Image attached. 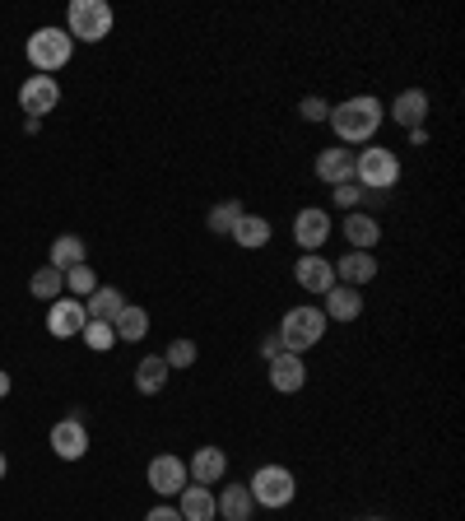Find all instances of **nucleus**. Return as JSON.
<instances>
[{
    "label": "nucleus",
    "mask_w": 465,
    "mask_h": 521,
    "mask_svg": "<svg viewBox=\"0 0 465 521\" xmlns=\"http://www.w3.org/2000/svg\"><path fill=\"white\" fill-rule=\"evenodd\" d=\"M5 475H10V461H5V452H0V480H5Z\"/></svg>",
    "instance_id": "37"
},
{
    "label": "nucleus",
    "mask_w": 465,
    "mask_h": 521,
    "mask_svg": "<svg viewBox=\"0 0 465 521\" xmlns=\"http://www.w3.org/2000/svg\"><path fill=\"white\" fill-rule=\"evenodd\" d=\"M293 280H298V289H307V294H331L335 266L321 252H303L298 256V266H293Z\"/></svg>",
    "instance_id": "10"
},
{
    "label": "nucleus",
    "mask_w": 465,
    "mask_h": 521,
    "mask_svg": "<svg viewBox=\"0 0 465 521\" xmlns=\"http://www.w3.org/2000/svg\"><path fill=\"white\" fill-rule=\"evenodd\" d=\"M28 294H33V298H47V303H56V298L66 294V275H61L56 266L33 270V280H28Z\"/></svg>",
    "instance_id": "27"
},
{
    "label": "nucleus",
    "mask_w": 465,
    "mask_h": 521,
    "mask_svg": "<svg viewBox=\"0 0 465 521\" xmlns=\"http://www.w3.org/2000/svg\"><path fill=\"white\" fill-rule=\"evenodd\" d=\"M270 233H275L270 219H261V214H242L238 228H233L228 238L238 242V247H247V252H256V247H266V242H270Z\"/></svg>",
    "instance_id": "25"
},
{
    "label": "nucleus",
    "mask_w": 465,
    "mask_h": 521,
    "mask_svg": "<svg viewBox=\"0 0 465 521\" xmlns=\"http://www.w3.org/2000/svg\"><path fill=\"white\" fill-rule=\"evenodd\" d=\"M424 117H428V94L424 89H405V94H396V103H391V121H396V126L419 131Z\"/></svg>",
    "instance_id": "18"
},
{
    "label": "nucleus",
    "mask_w": 465,
    "mask_h": 521,
    "mask_svg": "<svg viewBox=\"0 0 465 521\" xmlns=\"http://www.w3.org/2000/svg\"><path fill=\"white\" fill-rule=\"evenodd\" d=\"M177 512H182V521H214L219 517L214 489H205V484H186L182 494H177Z\"/></svg>",
    "instance_id": "17"
},
{
    "label": "nucleus",
    "mask_w": 465,
    "mask_h": 521,
    "mask_svg": "<svg viewBox=\"0 0 465 521\" xmlns=\"http://www.w3.org/2000/svg\"><path fill=\"white\" fill-rule=\"evenodd\" d=\"M186 475H191V484L214 489V484L228 475V452L224 447H196V456L186 461Z\"/></svg>",
    "instance_id": "12"
},
{
    "label": "nucleus",
    "mask_w": 465,
    "mask_h": 521,
    "mask_svg": "<svg viewBox=\"0 0 465 521\" xmlns=\"http://www.w3.org/2000/svg\"><path fill=\"white\" fill-rule=\"evenodd\" d=\"M145 521H182V512H177V508H168V503H163V508H154Z\"/></svg>",
    "instance_id": "35"
},
{
    "label": "nucleus",
    "mask_w": 465,
    "mask_h": 521,
    "mask_svg": "<svg viewBox=\"0 0 465 521\" xmlns=\"http://www.w3.org/2000/svg\"><path fill=\"white\" fill-rule=\"evenodd\" d=\"M66 33L75 42H103L112 33V5L107 0H70L66 10Z\"/></svg>",
    "instance_id": "4"
},
{
    "label": "nucleus",
    "mask_w": 465,
    "mask_h": 521,
    "mask_svg": "<svg viewBox=\"0 0 465 521\" xmlns=\"http://www.w3.org/2000/svg\"><path fill=\"white\" fill-rule=\"evenodd\" d=\"M186 461L182 456H173V452H159L154 461H149V489L154 494H163V498H177L186 489Z\"/></svg>",
    "instance_id": "8"
},
{
    "label": "nucleus",
    "mask_w": 465,
    "mask_h": 521,
    "mask_svg": "<svg viewBox=\"0 0 465 521\" xmlns=\"http://www.w3.org/2000/svg\"><path fill=\"white\" fill-rule=\"evenodd\" d=\"M326 238H331V214L317 210V205L298 210V219H293V242H298L303 252H321Z\"/></svg>",
    "instance_id": "11"
},
{
    "label": "nucleus",
    "mask_w": 465,
    "mask_h": 521,
    "mask_svg": "<svg viewBox=\"0 0 465 521\" xmlns=\"http://www.w3.org/2000/svg\"><path fill=\"white\" fill-rule=\"evenodd\" d=\"M168 377H173V368L163 363V354H149V359H140V368H135V391H140V396H159V391L168 387Z\"/></svg>",
    "instance_id": "21"
},
{
    "label": "nucleus",
    "mask_w": 465,
    "mask_h": 521,
    "mask_svg": "<svg viewBox=\"0 0 465 521\" xmlns=\"http://www.w3.org/2000/svg\"><path fill=\"white\" fill-rule=\"evenodd\" d=\"M275 335H279V345H284V354H307V349L321 345V335H326V312L321 308H289Z\"/></svg>",
    "instance_id": "3"
},
{
    "label": "nucleus",
    "mask_w": 465,
    "mask_h": 521,
    "mask_svg": "<svg viewBox=\"0 0 465 521\" xmlns=\"http://www.w3.org/2000/svg\"><path fill=\"white\" fill-rule=\"evenodd\" d=\"M345 238H349V247H354V252H372V247H377V242H382V224H377V219H372V214H349L345 219Z\"/></svg>",
    "instance_id": "22"
},
{
    "label": "nucleus",
    "mask_w": 465,
    "mask_h": 521,
    "mask_svg": "<svg viewBox=\"0 0 465 521\" xmlns=\"http://www.w3.org/2000/svg\"><path fill=\"white\" fill-rule=\"evenodd\" d=\"M10 387H14V382H10V373H5V368H0V401H5V396H10Z\"/></svg>",
    "instance_id": "36"
},
{
    "label": "nucleus",
    "mask_w": 465,
    "mask_h": 521,
    "mask_svg": "<svg viewBox=\"0 0 465 521\" xmlns=\"http://www.w3.org/2000/svg\"><path fill=\"white\" fill-rule=\"evenodd\" d=\"M56 103H61V84H56V75H28L24 89H19V107H24L28 117L42 121Z\"/></svg>",
    "instance_id": "9"
},
{
    "label": "nucleus",
    "mask_w": 465,
    "mask_h": 521,
    "mask_svg": "<svg viewBox=\"0 0 465 521\" xmlns=\"http://www.w3.org/2000/svg\"><path fill=\"white\" fill-rule=\"evenodd\" d=\"M298 112H303V121H326V117H331V103L317 98V94H307L303 103H298Z\"/></svg>",
    "instance_id": "32"
},
{
    "label": "nucleus",
    "mask_w": 465,
    "mask_h": 521,
    "mask_svg": "<svg viewBox=\"0 0 465 521\" xmlns=\"http://www.w3.org/2000/svg\"><path fill=\"white\" fill-rule=\"evenodd\" d=\"M28 66L38 70V75H56V70L70 66V56H75V38H70L66 28H38L33 38H28Z\"/></svg>",
    "instance_id": "2"
},
{
    "label": "nucleus",
    "mask_w": 465,
    "mask_h": 521,
    "mask_svg": "<svg viewBox=\"0 0 465 521\" xmlns=\"http://www.w3.org/2000/svg\"><path fill=\"white\" fill-rule=\"evenodd\" d=\"M80 340L89 349H98V354H107V349L117 345V331H112V321H89V326L80 331Z\"/></svg>",
    "instance_id": "29"
},
{
    "label": "nucleus",
    "mask_w": 465,
    "mask_h": 521,
    "mask_svg": "<svg viewBox=\"0 0 465 521\" xmlns=\"http://www.w3.org/2000/svg\"><path fill=\"white\" fill-rule=\"evenodd\" d=\"M354 182H363V187H372V191L396 187V182H400V159H396V149L368 145L363 154H354Z\"/></svg>",
    "instance_id": "5"
},
{
    "label": "nucleus",
    "mask_w": 465,
    "mask_h": 521,
    "mask_svg": "<svg viewBox=\"0 0 465 521\" xmlns=\"http://www.w3.org/2000/svg\"><path fill=\"white\" fill-rule=\"evenodd\" d=\"M372 521H377V517H372Z\"/></svg>",
    "instance_id": "38"
},
{
    "label": "nucleus",
    "mask_w": 465,
    "mask_h": 521,
    "mask_svg": "<svg viewBox=\"0 0 465 521\" xmlns=\"http://www.w3.org/2000/svg\"><path fill=\"white\" fill-rule=\"evenodd\" d=\"M66 289H70V298H89L93 289H98V275H93L89 261H84V266H70V270H66Z\"/></svg>",
    "instance_id": "28"
},
{
    "label": "nucleus",
    "mask_w": 465,
    "mask_h": 521,
    "mask_svg": "<svg viewBox=\"0 0 465 521\" xmlns=\"http://www.w3.org/2000/svg\"><path fill=\"white\" fill-rule=\"evenodd\" d=\"M47 266H56L61 275H66L70 266H84V238H75V233L56 238L52 242V256H47Z\"/></svg>",
    "instance_id": "26"
},
{
    "label": "nucleus",
    "mask_w": 465,
    "mask_h": 521,
    "mask_svg": "<svg viewBox=\"0 0 465 521\" xmlns=\"http://www.w3.org/2000/svg\"><path fill=\"white\" fill-rule=\"evenodd\" d=\"M382 117H386V107L377 103L372 94H359V98H345L340 107H331V131H335V140L340 145H363V140H372L377 135V126H382Z\"/></svg>",
    "instance_id": "1"
},
{
    "label": "nucleus",
    "mask_w": 465,
    "mask_h": 521,
    "mask_svg": "<svg viewBox=\"0 0 465 521\" xmlns=\"http://www.w3.org/2000/svg\"><path fill=\"white\" fill-rule=\"evenodd\" d=\"M321 298H326V317L331 321H359L363 317V294L349 289V284H335L331 294H321Z\"/></svg>",
    "instance_id": "19"
},
{
    "label": "nucleus",
    "mask_w": 465,
    "mask_h": 521,
    "mask_svg": "<svg viewBox=\"0 0 465 521\" xmlns=\"http://www.w3.org/2000/svg\"><path fill=\"white\" fill-rule=\"evenodd\" d=\"M52 452L61 456V461H80V456L89 452V428H84L80 415L61 419V424L52 428Z\"/></svg>",
    "instance_id": "13"
},
{
    "label": "nucleus",
    "mask_w": 465,
    "mask_h": 521,
    "mask_svg": "<svg viewBox=\"0 0 465 521\" xmlns=\"http://www.w3.org/2000/svg\"><path fill=\"white\" fill-rule=\"evenodd\" d=\"M247 489H252V503L256 508H289L293 503V494H298V480H293V470L289 466H261L252 475V484H247Z\"/></svg>",
    "instance_id": "6"
},
{
    "label": "nucleus",
    "mask_w": 465,
    "mask_h": 521,
    "mask_svg": "<svg viewBox=\"0 0 465 521\" xmlns=\"http://www.w3.org/2000/svg\"><path fill=\"white\" fill-rule=\"evenodd\" d=\"M331 266H335V284H349V289H363L368 280H377V256L372 252H349L340 261H331Z\"/></svg>",
    "instance_id": "16"
},
{
    "label": "nucleus",
    "mask_w": 465,
    "mask_h": 521,
    "mask_svg": "<svg viewBox=\"0 0 465 521\" xmlns=\"http://www.w3.org/2000/svg\"><path fill=\"white\" fill-rule=\"evenodd\" d=\"M242 214H247V210H242V201H219L210 210V228H214V233H233Z\"/></svg>",
    "instance_id": "30"
},
{
    "label": "nucleus",
    "mask_w": 465,
    "mask_h": 521,
    "mask_svg": "<svg viewBox=\"0 0 465 521\" xmlns=\"http://www.w3.org/2000/svg\"><path fill=\"white\" fill-rule=\"evenodd\" d=\"M196 354H200L196 340H186V335H177L173 345H168V354H163V363H168V368L177 373V368H191V363H196Z\"/></svg>",
    "instance_id": "31"
},
{
    "label": "nucleus",
    "mask_w": 465,
    "mask_h": 521,
    "mask_svg": "<svg viewBox=\"0 0 465 521\" xmlns=\"http://www.w3.org/2000/svg\"><path fill=\"white\" fill-rule=\"evenodd\" d=\"M112 331H117V340H131V345H140L149 335V312L140 308V303H126V308L112 317Z\"/></svg>",
    "instance_id": "23"
},
{
    "label": "nucleus",
    "mask_w": 465,
    "mask_h": 521,
    "mask_svg": "<svg viewBox=\"0 0 465 521\" xmlns=\"http://www.w3.org/2000/svg\"><path fill=\"white\" fill-rule=\"evenodd\" d=\"M214 503H219V521H252V512H256L252 489H247V484H228Z\"/></svg>",
    "instance_id": "20"
},
{
    "label": "nucleus",
    "mask_w": 465,
    "mask_h": 521,
    "mask_svg": "<svg viewBox=\"0 0 465 521\" xmlns=\"http://www.w3.org/2000/svg\"><path fill=\"white\" fill-rule=\"evenodd\" d=\"M317 177L326 182V187H345V182H354V149L345 145H331L317 154Z\"/></svg>",
    "instance_id": "15"
},
{
    "label": "nucleus",
    "mask_w": 465,
    "mask_h": 521,
    "mask_svg": "<svg viewBox=\"0 0 465 521\" xmlns=\"http://www.w3.org/2000/svg\"><path fill=\"white\" fill-rule=\"evenodd\" d=\"M270 387L279 391V396H293V391L307 387V363L303 354H275L270 359Z\"/></svg>",
    "instance_id": "14"
},
{
    "label": "nucleus",
    "mask_w": 465,
    "mask_h": 521,
    "mask_svg": "<svg viewBox=\"0 0 465 521\" xmlns=\"http://www.w3.org/2000/svg\"><path fill=\"white\" fill-rule=\"evenodd\" d=\"M359 196H363L359 182H345V187H335V205H345V210H354V205H359Z\"/></svg>",
    "instance_id": "33"
},
{
    "label": "nucleus",
    "mask_w": 465,
    "mask_h": 521,
    "mask_svg": "<svg viewBox=\"0 0 465 521\" xmlns=\"http://www.w3.org/2000/svg\"><path fill=\"white\" fill-rule=\"evenodd\" d=\"M121 308H126V298H121V289H112V284H98V289L84 298V312H89V321H112Z\"/></svg>",
    "instance_id": "24"
},
{
    "label": "nucleus",
    "mask_w": 465,
    "mask_h": 521,
    "mask_svg": "<svg viewBox=\"0 0 465 521\" xmlns=\"http://www.w3.org/2000/svg\"><path fill=\"white\" fill-rule=\"evenodd\" d=\"M275 354H284V345H279V335H266V340H261V359H275Z\"/></svg>",
    "instance_id": "34"
},
{
    "label": "nucleus",
    "mask_w": 465,
    "mask_h": 521,
    "mask_svg": "<svg viewBox=\"0 0 465 521\" xmlns=\"http://www.w3.org/2000/svg\"><path fill=\"white\" fill-rule=\"evenodd\" d=\"M89 326V312H84V298H56L52 308H47V335L56 340H75V335Z\"/></svg>",
    "instance_id": "7"
}]
</instances>
